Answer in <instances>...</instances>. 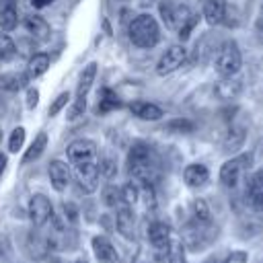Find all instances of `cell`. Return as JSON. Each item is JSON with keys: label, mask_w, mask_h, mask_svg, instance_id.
I'll use <instances>...</instances> for the list:
<instances>
[{"label": "cell", "mask_w": 263, "mask_h": 263, "mask_svg": "<svg viewBox=\"0 0 263 263\" xmlns=\"http://www.w3.org/2000/svg\"><path fill=\"white\" fill-rule=\"evenodd\" d=\"M127 173L144 187V185H152L158 179V158L156 152L144 144L138 142L129 148L127 152Z\"/></svg>", "instance_id": "obj_1"}, {"label": "cell", "mask_w": 263, "mask_h": 263, "mask_svg": "<svg viewBox=\"0 0 263 263\" xmlns=\"http://www.w3.org/2000/svg\"><path fill=\"white\" fill-rule=\"evenodd\" d=\"M158 12H160V18H162L164 27L175 31L181 39H187L189 33L195 29L197 21H199V16L187 4H181V2H175V0H160Z\"/></svg>", "instance_id": "obj_2"}, {"label": "cell", "mask_w": 263, "mask_h": 263, "mask_svg": "<svg viewBox=\"0 0 263 263\" xmlns=\"http://www.w3.org/2000/svg\"><path fill=\"white\" fill-rule=\"evenodd\" d=\"M127 35H129V39H132L134 45L144 47V49H150L160 39V27H158V23H156L154 16H150V14H138L129 23Z\"/></svg>", "instance_id": "obj_3"}, {"label": "cell", "mask_w": 263, "mask_h": 263, "mask_svg": "<svg viewBox=\"0 0 263 263\" xmlns=\"http://www.w3.org/2000/svg\"><path fill=\"white\" fill-rule=\"evenodd\" d=\"M242 66V55L240 49L234 41H226L224 45L218 47V53L214 58V68L222 78L234 76Z\"/></svg>", "instance_id": "obj_4"}, {"label": "cell", "mask_w": 263, "mask_h": 263, "mask_svg": "<svg viewBox=\"0 0 263 263\" xmlns=\"http://www.w3.org/2000/svg\"><path fill=\"white\" fill-rule=\"evenodd\" d=\"M72 177H74L76 185L80 187V191L92 193L99 187V177H101V173H99V160L72 164Z\"/></svg>", "instance_id": "obj_5"}, {"label": "cell", "mask_w": 263, "mask_h": 263, "mask_svg": "<svg viewBox=\"0 0 263 263\" xmlns=\"http://www.w3.org/2000/svg\"><path fill=\"white\" fill-rule=\"evenodd\" d=\"M251 166V154H238L230 160H226L220 168V181L226 187H234L238 185V181L242 179V175L247 173V168Z\"/></svg>", "instance_id": "obj_6"}, {"label": "cell", "mask_w": 263, "mask_h": 263, "mask_svg": "<svg viewBox=\"0 0 263 263\" xmlns=\"http://www.w3.org/2000/svg\"><path fill=\"white\" fill-rule=\"evenodd\" d=\"M187 60V49L183 45H171L158 60L156 64V74L160 76H166V74H173L175 70H179Z\"/></svg>", "instance_id": "obj_7"}, {"label": "cell", "mask_w": 263, "mask_h": 263, "mask_svg": "<svg viewBox=\"0 0 263 263\" xmlns=\"http://www.w3.org/2000/svg\"><path fill=\"white\" fill-rule=\"evenodd\" d=\"M29 218H31V222L37 228L45 226L53 218V205H51V201L45 195H41V193L33 195L31 201H29Z\"/></svg>", "instance_id": "obj_8"}, {"label": "cell", "mask_w": 263, "mask_h": 263, "mask_svg": "<svg viewBox=\"0 0 263 263\" xmlns=\"http://www.w3.org/2000/svg\"><path fill=\"white\" fill-rule=\"evenodd\" d=\"M68 160L72 164L99 160V148H97V144L92 140H74L68 146Z\"/></svg>", "instance_id": "obj_9"}, {"label": "cell", "mask_w": 263, "mask_h": 263, "mask_svg": "<svg viewBox=\"0 0 263 263\" xmlns=\"http://www.w3.org/2000/svg\"><path fill=\"white\" fill-rule=\"evenodd\" d=\"M171 228L168 224L164 222H152L148 226V240L150 245L158 251V253H164L166 255V249H168V242H171Z\"/></svg>", "instance_id": "obj_10"}, {"label": "cell", "mask_w": 263, "mask_h": 263, "mask_svg": "<svg viewBox=\"0 0 263 263\" xmlns=\"http://www.w3.org/2000/svg\"><path fill=\"white\" fill-rule=\"evenodd\" d=\"M247 201L255 212H263V171L251 175L247 185Z\"/></svg>", "instance_id": "obj_11"}, {"label": "cell", "mask_w": 263, "mask_h": 263, "mask_svg": "<svg viewBox=\"0 0 263 263\" xmlns=\"http://www.w3.org/2000/svg\"><path fill=\"white\" fill-rule=\"evenodd\" d=\"M47 173H49V181H51V185H53L55 191H64V189L70 185L72 171H70V166H68L66 162H62V160H51Z\"/></svg>", "instance_id": "obj_12"}, {"label": "cell", "mask_w": 263, "mask_h": 263, "mask_svg": "<svg viewBox=\"0 0 263 263\" xmlns=\"http://www.w3.org/2000/svg\"><path fill=\"white\" fill-rule=\"evenodd\" d=\"M115 226H117L119 234H123L125 238H134L136 236V216H134V212H132V208L127 203H121L117 208Z\"/></svg>", "instance_id": "obj_13"}, {"label": "cell", "mask_w": 263, "mask_h": 263, "mask_svg": "<svg viewBox=\"0 0 263 263\" xmlns=\"http://www.w3.org/2000/svg\"><path fill=\"white\" fill-rule=\"evenodd\" d=\"M201 14L205 16V21H208L210 25H220V23H224V21H226V14H228L226 0H203Z\"/></svg>", "instance_id": "obj_14"}, {"label": "cell", "mask_w": 263, "mask_h": 263, "mask_svg": "<svg viewBox=\"0 0 263 263\" xmlns=\"http://www.w3.org/2000/svg\"><path fill=\"white\" fill-rule=\"evenodd\" d=\"M18 25V4L16 0H0V29L12 31Z\"/></svg>", "instance_id": "obj_15"}, {"label": "cell", "mask_w": 263, "mask_h": 263, "mask_svg": "<svg viewBox=\"0 0 263 263\" xmlns=\"http://www.w3.org/2000/svg\"><path fill=\"white\" fill-rule=\"evenodd\" d=\"M183 179H185V183H187L189 187L197 189V187H203V185L208 183V179H210V171H208L205 164H201V162H193V164L185 166V171H183Z\"/></svg>", "instance_id": "obj_16"}, {"label": "cell", "mask_w": 263, "mask_h": 263, "mask_svg": "<svg viewBox=\"0 0 263 263\" xmlns=\"http://www.w3.org/2000/svg\"><path fill=\"white\" fill-rule=\"evenodd\" d=\"M23 25H25L27 33H29L33 39H37V41H45V39H49V25H47V21H45L43 16L29 14V16H25Z\"/></svg>", "instance_id": "obj_17"}, {"label": "cell", "mask_w": 263, "mask_h": 263, "mask_svg": "<svg viewBox=\"0 0 263 263\" xmlns=\"http://www.w3.org/2000/svg\"><path fill=\"white\" fill-rule=\"evenodd\" d=\"M129 111L138 119H146V121H156V119H160L164 115L158 105L148 103V101H134V103H129Z\"/></svg>", "instance_id": "obj_18"}, {"label": "cell", "mask_w": 263, "mask_h": 263, "mask_svg": "<svg viewBox=\"0 0 263 263\" xmlns=\"http://www.w3.org/2000/svg\"><path fill=\"white\" fill-rule=\"evenodd\" d=\"M92 251H95L97 259L103 263H115L117 261V251L107 236H95L92 238Z\"/></svg>", "instance_id": "obj_19"}, {"label": "cell", "mask_w": 263, "mask_h": 263, "mask_svg": "<svg viewBox=\"0 0 263 263\" xmlns=\"http://www.w3.org/2000/svg\"><path fill=\"white\" fill-rule=\"evenodd\" d=\"M240 88H242L240 80H236L234 76H228V78H222V80L216 84L214 92H216L218 99H236L238 92H240Z\"/></svg>", "instance_id": "obj_20"}, {"label": "cell", "mask_w": 263, "mask_h": 263, "mask_svg": "<svg viewBox=\"0 0 263 263\" xmlns=\"http://www.w3.org/2000/svg\"><path fill=\"white\" fill-rule=\"evenodd\" d=\"M95 78H97V64L90 62L82 70V74H80V80H78V86H76V99H86V95H88Z\"/></svg>", "instance_id": "obj_21"}, {"label": "cell", "mask_w": 263, "mask_h": 263, "mask_svg": "<svg viewBox=\"0 0 263 263\" xmlns=\"http://www.w3.org/2000/svg\"><path fill=\"white\" fill-rule=\"evenodd\" d=\"M49 68V55L47 53H33L27 64V78H39Z\"/></svg>", "instance_id": "obj_22"}, {"label": "cell", "mask_w": 263, "mask_h": 263, "mask_svg": "<svg viewBox=\"0 0 263 263\" xmlns=\"http://www.w3.org/2000/svg\"><path fill=\"white\" fill-rule=\"evenodd\" d=\"M45 146H47V134H45V132H39V134L35 136V140L31 142V146L27 148V152H25V156H23V162L37 160V158L43 154Z\"/></svg>", "instance_id": "obj_23"}, {"label": "cell", "mask_w": 263, "mask_h": 263, "mask_svg": "<svg viewBox=\"0 0 263 263\" xmlns=\"http://www.w3.org/2000/svg\"><path fill=\"white\" fill-rule=\"evenodd\" d=\"M121 103L117 99V95L111 88H103L99 95V103H97V113H109L113 109H117Z\"/></svg>", "instance_id": "obj_24"}, {"label": "cell", "mask_w": 263, "mask_h": 263, "mask_svg": "<svg viewBox=\"0 0 263 263\" xmlns=\"http://www.w3.org/2000/svg\"><path fill=\"white\" fill-rule=\"evenodd\" d=\"M166 261L168 263H185V245L181 238L171 236V242L166 249Z\"/></svg>", "instance_id": "obj_25"}, {"label": "cell", "mask_w": 263, "mask_h": 263, "mask_svg": "<svg viewBox=\"0 0 263 263\" xmlns=\"http://www.w3.org/2000/svg\"><path fill=\"white\" fill-rule=\"evenodd\" d=\"M191 220H195V222H212L210 205L203 199H195L191 203Z\"/></svg>", "instance_id": "obj_26"}, {"label": "cell", "mask_w": 263, "mask_h": 263, "mask_svg": "<svg viewBox=\"0 0 263 263\" xmlns=\"http://www.w3.org/2000/svg\"><path fill=\"white\" fill-rule=\"evenodd\" d=\"M103 201H105V205H109V208H119V205L123 203L121 189L115 187V185H107V187L103 189Z\"/></svg>", "instance_id": "obj_27"}, {"label": "cell", "mask_w": 263, "mask_h": 263, "mask_svg": "<svg viewBox=\"0 0 263 263\" xmlns=\"http://www.w3.org/2000/svg\"><path fill=\"white\" fill-rule=\"evenodd\" d=\"M14 55H16L14 41L6 33H0V62H10Z\"/></svg>", "instance_id": "obj_28"}, {"label": "cell", "mask_w": 263, "mask_h": 263, "mask_svg": "<svg viewBox=\"0 0 263 263\" xmlns=\"http://www.w3.org/2000/svg\"><path fill=\"white\" fill-rule=\"evenodd\" d=\"M121 195H123V203L134 205V203L138 201V195H140V187H138V183H134V181L125 183V185L121 187Z\"/></svg>", "instance_id": "obj_29"}, {"label": "cell", "mask_w": 263, "mask_h": 263, "mask_svg": "<svg viewBox=\"0 0 263 263\" xmlns=\"http://www.w3.org/2000/svg\"><path fill=\"white\" fill-rule=\"evenodd\" d=\"M242 140H245V129H236V127H232V129L228 132V136H226L224 146H226V150H236V148L242 144Z\"/></svg>", "instance_id": "obj_30"}, {"label": "cell", "mask_w": 263, "mask_h": 263, "mask_svg": "<svg viewBox=\"0 0 263 263\" xmlns=\"http://www.w3.org/2000/svg\"><path fill=\"white\" fill-rule=\"evenodd\" d=\"M23 144H25V127L18 125V127L12 129V134L8 138V150L10 152H16V150L23 148Z\"/></svg>", "instance_id": "obj_31"}, {"label": "cell", "mask_w": 263, "mask_h": 263, "mask_svg": "<svg viewBox=\"0 0 263 263\" xmlns=\"http://www.w3.org/2000/svg\"><path fill=\"white\" fill-rule=\"evenodd\" d=\"M68 101H70V92L66 90V92H60L55 99H53V103L49 105V109H47V113H49V117H53V115H58L66 105H68Z\"/></svg>", "instance_id": "obj_32"}, {"label": "cell", "mask_w": 263, "mask_h": 263, "mask_svg": "<svg viewBox=\"0 0 263 263\" xmlns=\"http://www.w3.org/2000/svg\"><path fill=\"white\" fill-rule=\"evenodd\" d=\"M99 173L103 175V177H107V179H111L115 173H117V166H115V160L113 158H103V160H99Z\"/></svg>", "instance_id": "obj_33"}, {"label": "cell", "mask_w": 263, "mask_h": 263, "mask_svg": "<svg viewBox=\"0 0 263 263\" xmlns=\"http://www.w3.org/2000/svg\"><path fill=\"white\" fill-rule=\"evenodd\" d=\"M166 129H171V132H179V134H187V132L193 129V123L187 121V119H175V121L166 123Z\"/></svg>", "instance_id": "obj_34"}, {"label": "cell", "mask_w": 263, "mask_h": 263, "mask_svg": "<svg viewBox=\"0 0 263 263\" xmlns=\"http://www.w3.org/2000/svg\"><path fill=\"white\" fill-rule=\"evenodd\" d=\"M222 263H247V253H245V251H234V253H230Z\"/></svg>", "instance_id": "obj_35"}, {"label": "cell", "mask_w": 263, "mask_h": 263, "mask_svg": "<svg viewBox=\"0 0 263 263\" xmlns=\"http://www.w3.org/2000/svg\"><path fill=\"white\" fill-rule=\"evenodd\" d=\"M39 103V90L37 88H29L27 90V109H35Z\"/></svg>", "instance_id": "obj_36"}, {"label": "cell", "mask_w": 263, "mask_h": 263, "mask_svg": "<svg viewBox=\"0 0 263 263\" xmlns=\"http://www.w3.org/2000/svg\"><path fill=\"white\" fill-rule=\"evenodd\" d=\"M53 0H31V4L35 6V8H45V6H49Z\"/></svg>", "instance_id": "obj_37"}, {"label": "cell", "mask_w": 263, "mask_h": 263, "mask_svg": "<svg viewBox=\"0 0 263 263\" xmlns=\"http://www.w3.org/2000/svg\"><path fill=\"white\" fill-rule=\"evenodd\" d=\"M4 168H6V156H4V154H0V177H2Z\"/></svg>", "instance_id": "obj_38"}, {"label": "cell", "mask_w": 263, "mask_h": 263, "mask_svg": "<svg viewBox=\"0 0 263 263\" xmlns=\"http://www.w3.org/2000/svg\"><path fill=\"white\" fill-rule=\"evenodd\" d=\"M203 263H218L216 259H208V261H203Z\"/></svg>", "instance_id": "obj_39"}, {"label": "cell", "mask_w": 263, "mask_h": 263, "mask_svg": "<svg viewBox=\"0 0 263 263\" xmlns=\"http://www.w3.org/2000/svg\"><path fill=\"white\" fill-rule=\"evenodd\" d=\"M74 263H86V261H74Z\"/></svg>", "instance_id": "obj_40"}, {"label": "cell", "mask_w": 263, "mask_h": 263, "mask_svg": "<svg viewBox=\"0 0 263 263\" xmlns=\"http://www.w3.org/2000/svg\"><path fill=\"white\" fill-rule=\"evenodd\" d=\"M0 140H2V129H0Z\"/></svg>", "instance_id": "obj_41"}, {"label": "cell", "mask_w": 263, "mask_h": 263, "mask_svg": "<svg viewBox=\"0 0 263 263\" xmlns=\"http://www.w3.org/2000/svg\"><path fill=\"white\" fill-rule=\"evenodd\" d=\"M261 16H263V8H261Z\"/></svg>", "instance_id": "obj_42"}]
</instances>
